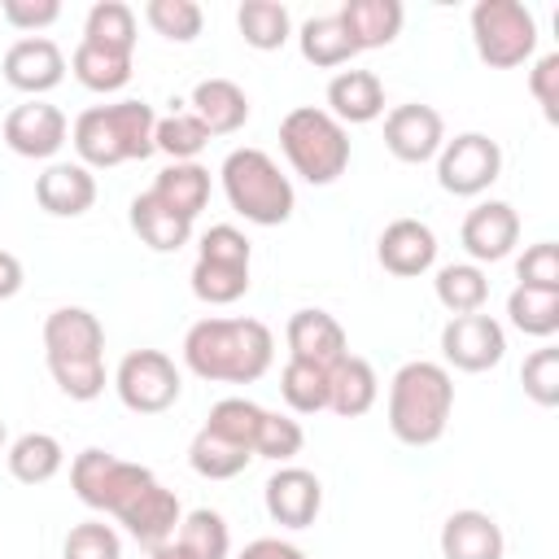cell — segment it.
Here are the masks:
<instances>
[{"instance_id": "6da1fadb", "label": "cell", "mask_w": 559, "mask_h": 559, "mask_svg": "<svg viewBox=\"0 0 559 559\" xmlns=\"http://www.w3.org/2000/svg\"><path fill=\"white\" fill-rule=\"evenodd\" d=\"M183 362L201 380L253 384L275 362V336L262 319H201L183 332Z\"/></svg>"}, {"instance_id": "7a4b0ae2", "label": "cell", "mask_w": 559, "mask_h": 559, "mask_svg": "<svg viewBox=\"0 0 559 559\" xmlns=\"http://www.w3.org/2000/svg\"><path fill=\"white\" fill-rule=\"evenodd\" d=\"M454 411V380L441 362L411 358L389 380V432L402 445H437Z\"/></svg>"}, {"instance_id": "3957f363", "label": "cell", "mask_w": 559, "mask_h": 559, "mask_svg": "<svg viewBox=\"0 0 559 559\" xmlns=\"http://www.w3.org/2000/svg\"><path fill=\"white\" fill-rule=\"evenodd\" d=\"M153 127L157 114L144 100H114V105H92L74 118L70 144L87 170H109L122 162H144L153 148Z\"/></svg>"}, {"instance_id": "277c9868", "label": "cell", "mask_w": 559, "mask_h": 559, "mask_svg": "<svg viewBox=\"0 0 559 559\" xmlns=\"http://www.w3.org/2000/svg\"><path fill=\"white\" fill-rule=\"evenodd\" d=\"M218 179H223V192H227V205L245 218V223H258V227H280L293 218V183L288 175L275 166L271 153L245 144V148H231L218 166Z\"/></svg>"}, {"instance_id": "5b68a950", "label": "cell", "mask_w": 559, "mask_h": 559, "mask_svg": "<svg viewBox=\"0 0 559 559\" xmlns=\"http://www.w3.org/2000/svg\"><path fill=\"white\" fill-rule=\"evenodd\" d=\"M280 148H284L288 166L314 188L336 183L349 166V131L328 109H314V105H297L284 114Z\"/></svg>"}, {"instance_id": "8992f818", "label": "cell", "mask_w": 559, "mask_h": 559, "mask_svg": "<svg viewBox=\"0 0 559 559\" xmlns=\"http://www.w3.org/2000/svg\"><path fill=\"white\" fill-rule=\"evenodd\" d=\"M472 44H476V57L493 70L524 66L537 48V17L520 0H476Z\"/></svg>"}, {"instance_id": "52a82bcc", "label": "cell", "mask_w": 559, "mask_h": 559, "mask_svg": "<svg viewBox=\"0 0 559 559\" xmlns=\"http://www.w3.org/2000/svg\"><path fill=\"white\" fill-rule=\"evenodd\" d=\"M148 480H157V476L144 463H127V459H118V454H109L100 445L79 450L74 463H70V489H74V498L83 507H92V511H105V515H118Z\"/></svg>"}, {"instance_id": "ba28073f", "label": "cell", "mask_w": 559, "mask_h": 559, "mask_svg": "<svg viewBox=\"0 0 559 559\" xmlns=\"http://www.w3.org/2000/svg\"><path fill=\"white\" fill-rule=\"evenodd\" d=\"M114 389H118V402L135 415H162L179 402L183 393V376L175 367L170 354L162 349H131L118 371H114Z\"/></svg>"}, {"instance_id": "9c48e42d", "label": "cell", "mask_w": 559, "mask_h": 559, "mask_svg": "<svg viewBox=\"0 0 559 559\" xmlns=\"http://www.w3.org/2000/svg\"><path fill=\"white\" fill-rule=\"evenodd\" d=\"M502 175V148L485 131H463L437 153V183L450 197H480Z\"/></svg>"}, {"instance_id": "30bf717a", "label": "cell", "mask_w": 559, "mask_h": 559, "mask_svg": "<svg viewBox=\"0 0 559 559\" xmlns=\"http://www.w3.org/2000/svg\"><path fill=\"white\" fill-rule=\"evenodd\" d=\"M441 354L450 367L459 371H489L502 362L507 354V332L493 314H450V323L441 328Z\"/></svg>"}, {"instance_id": "8fae6325", "label": "cell", "mask_w": 559, "mask_h": 559, "mask_svg": "<svg viewBox=\"0 0 559 559\" xmlns=\"http://www.w3.org/2000/svg\"><path fill=\"white\" fill-rule=\"evenodd\" d=\"M70 135V122L57 105L48 100H22L4 114V144L17 153V157H31V162H48L61 153Z\"/></svg>"}, {"instance_id": "7c38bea8", "label": "cell", "mask_w": 559, "mask_h": 559, "mask_svg": "<svg viewBox=\"0 0 559 559\" xmlns=\"http://www.w3.org/2000/svg\"><path fill=\"white\" fill-rule=\"evenodd\" d=\"M445 144V122L432 105H393L384 114V148L406 162V166H419V162H432Z\"/></svg>"}, {"instance_id": "4fadbf2b", "label": "cell", "mask_w": 559, "mask_h": 559, "mask_svg": "<svg viewBox=\"0 0 559 559\" xmlns=\"http://www.w3.org/2000/svg\"><path fill=\"white\" fill-rule=\"evenodd\" d=\"M262 502H266V515L280 528H310L323 511V485H319L314 472L288 463L262 485Z\"/></svg>"}, {"instance_id": "5bb4252c", "label": "cell", "mask_w": 559, "mask_h": 559, "mask_svg": "<svg viewBox=\"0 0 559 559\" xmlns=\"http://www.w3.org/2000/svg\"><path fill=\"white\" fill-rule=\"evenodd\" d=\"M0 70H4V83L9 87H17L31 100H39L44 92H52L66 79V52L52 39H44V35H26V39L9 44Z\"/></svg>"}, {"instance_id": "9a60e30c", "label": "cell", "mask_w": 559, "mask_h": 559, "mask_svg": "<svg viewBox=\"0 0 559 559\" xmlns=\"http://www.w3.org/2000/svg\"><path fill=\"white\" fill-rule=\"evenodd\" d=\"M284 341H288V358L314 362V367H323V371H332V367L349 354L345 328H341L328 310H319V306L297 310V314L288 319V328H284Z\"/></svg>"}, {"instance_id": "2e32d148", "label": "cell", "mask_w": 559, "mask_h": 559, "mask_svg": "<svg viewBox=\"0 0 559 559\" xmlns=\"http://www.w3.org/2000/svg\"><path fill=\"white\" fill-rule=\"evenodd\" d=\"M44 358L74 362V358H105V328L83 306H57L44 319Z\"/></svg>"}, {"instance_id": "e0dca14e", "label": "cell", "mask_w": 559, "mask_h": 559, "mask_svg": "<svg viewBox=\"0 0 559 559\" xmlns=\"http://www.w3.org/2000/svg\"><path fill=\"white\" fill-rule=\"evenodd\" d=\"M376 258H380V266L389 275L415 280V275L432 271V262H437V236L419 218H393L380 231V240H376Z\"/></svg>"}, {"instance_id": "ac0fdd59", "label": "cell", "mask_w": 559, "mask_h": 559, "mask_svg": "<svg viewBox=\"0 0 559 559\" xmlns=\"http://www.w3.org/2000/svg\"><path fill=\"white\" fill-rule=\"evenodd\" d=\"M140 546H162V542H170L175 537V528H179V520H183V507H179V498H175V489H166L162 480H148L118 515H114Z\"/></svg>"}, {"instance_id": "d6986e66", "label": "cell", "mask_w": 559, "mask_h": 559, "mask_svg": "<svg viewBox=\"0 0 559 559\" xmlns=\"http://www.w3.org/2000/svg\"><path fill=\"white\" fill-rule=\"evenodd\" d=\"M459 240L472 262H502L520 240V214L507 201H480L476 210H467Z\"/></svg>"}, {"instance_id": "ffe728a7", "label": "cell", "mask_w": 559, "mask_h": 559, "mask_svg": "<svg viewBox=\"0 0 559 559\" xmlns=\"http://www.w3.org/2000/svg\"><path fill=\"white\" fill-rule=\"evenodd\" d=\"M35 201L52 218H79L96 205V175L83 162H48L35 179Z\"/></svg>"}, {"instance_id": "44dd1931", "label": "cell", "mask_w": 559, "mask_h": 559, "mask_svg": "<svg viewBox=\"0 0 559 559\" xmlns=\"http://www.w3.org/2000/svg\"><path fill=\"white\" fill-rule=\"evenodd\" d=\"M507 537L489 511L463 507L441 524V559H502Z\"/></svg>"}, {"instance_id": "7402d4cb", "label": "cell", "mask_w": 559, "mask_h": 559, "mask_svg": "<svg viewBox=\"0 0 559 559\" xmlns=\"http://www.w3.org/2000/svg\"><path fill=\"white\" fill-rule=\"evenodd\" d=\"M328 114L341 127H362L384 114V83L371 70H341L328 83Z\"/></svg>"}, {"instance_id": "603a6c76", "label": "cell", "mask_w": 559, "mask_h": 559, "mask_svg": "<svg viewBox=\"0 0 559 559\" xmlns=\"http://www.w3.org/2000/svg\"><path fill=\"white\" fill-rule=\"evenodd\" d=\"M188 109L201 118L210 135H231L249 122V96L231 79H201L188 96Z\"/></svg>"}, {"instance_id": "cb8c5ba5", "label": "cell", "mask_w": 559, "mask_h": 559, "mask_svg": "<svg viewBox=\"0 0 559 559\" xmlns=\"http://www.w3.org/2000/svg\"><path fill=\"white\" fill-rule=\"evenodd\" d=\"M341 26L349 35V44L362 52V48H384L402 35V17L406 9L397 0H345L341 4Z\"/></svg>"}, {"instance_id": "d4e9b609", "label": "cell", "mask_w": 559, "mask_h": 559, "mask_svg": "<svg viewBox=\"0 0 559 559\" xmlns=\"http://www.w3.org/2000/svg\"><path fill=\"white\" fill-rule=\"evenodd\" d=\"M380 397V380L376 367L358 354H345L332 371H328V411H336L341 419H358L376 406Z\"/></svg>"}, {"instance_id": "484cf974", "label": "cell", "mask_w": 559, "mask_h": 559, "mask_svg": "<svg viewBox=\"0 0 559 559\" xmlns=\"http://www.w3.org/2000/svg\"><path fill=\"white\" fill-rule=\"evenodd\" d=\"M131 231L140 236V245H148L153 253H175L192 240V223L175 210H166L153 192H140L131 201Z\"/></svg>"}, {"instance_id": "4316f807", "label": "cell", "mask_w": 559, "mask_h": 559, "mask_svg": "<svg viewBox=\"0 0 559 559\" xmlns=\"http://www.w3.org/2000/svg\"><path fill=\"white\" fill-rule=\"evenodd\" d=\"M166 210H175V214H183L188 223H197V214L205 210V201H210V170L201 166V162H170L157 179H153V188H148Z\"/></svg>"}, {"instance_id": "83f0119b", "label": "cell", "mask_w": 559, "mask_h": 559, "mask_svg": "<svg viewBox=\"0 0 559 559\" xmlns=\"http://www.w3.org/2000/svg\"><path fill=\"white\" fill-rule=\"evenodd\" d=\"M4 459H9L13 480H22V485H48L66 467V450L52 432H22Z\"/></svg>"}, {"instance_id": "f1b7e54d", "label": "cell", "mask_w": 559, "mask_h": 559, "mask_svg": "<svg viewBox=\"0 0 559 559\" xmlns=\"http://www.w3.org/2000/svg\"><path fill=\"white\" fill-rule=\"evenodd\" d=\"M70 74H74L87 92H100V96H105V92H122V87L131 83V57L79 39V48H74V57H70Z\"/></svg>"}, {"instance_id": "f546056e", "label": "cell", "mask_w": 559, "mask_h": 559, "mask_svg": "<svg viewBox=\"0 0 559 559\" xmlns=\"http://www.w3.org/2000/svg\"><path fill=\"white\" fill-rule=\"evenodd\" d=\"M507 319L515 332L524 336H555L559 332V288H528V284H515L511 297H507Z\"/></svg>"}, {"instance_id": "4dcf8cb0", "label": "cell", "mask_w": 559, "mask_h": 559, "mask_svg": "<svg viewBox=\"0 0 559 559\" xmlns=\"http://www.w3.org/2000/svg\"><path fill=\"white\" fill-rule=\"evenodd\" d=\"M236 26H240V39L258 52H275L293 35V17L280 0H245L236 9Z\"/></svg>"}, {"instance_id": "1f68e13d", "label": "cell", "mask_w": 559, "mask_h": 559, "mask_svg": "<svg viewBox=\"0 0 559 559\" xmlns=\"http://www.w3.org/2000/svg\"><path fill=\"white\" fill-rule=\"evenodd\" d=\"M297 48H301V57H306L310 66H319V70H336V66H345V61L358 52V48L349 44V35H345V26H341L336 13L306 17L301 31H297Z\"/></svg>"}, {"instance_id": "d6a6232c", "label": "cell", "mask_w": 559, "mask_h": 559, "mask_svg": "<svg viewBox=\"0 0 559 559\" xmlns=\"http://www.w3.org/2000/svg\"><path fill=\"white\" fill-rule=\"evenodd\" d=\"M432 293L450 314H476L489 301V280L476 262H450V266L437 271Z\"/></svg>"}, {"instance_id": "836d02e7", "label": "cell", "mask_w": 559, "mask_h": 559, "mask_svg": "<svg viewBox=\"0 0 559 559\" xmlns=\"http://www.w3.org/2000/svg\"><path fill=\"white\" fill-rule=\"evenodd\" d=\"M188 463H192V472L205 476V480H231V476H240V472L253 463V454H249L245 445H236V441H227V437L201 428V432L192 437V445H188Z\"/></svg>"}, {"instance_id": "e575fe53", "label": "cell", "mask_w": 559, "mask_h": 559, "mask_svg": "<svg viewBox=\"0 0 559 559\" xmlns=\"http://www.w3.org/2000/svg\"><path fill=\"white\" fill-rule=\"evenodd\" d=\"M83 39L131 57V52H135V9L122 4V0H96V4L87 9Z\"/></svg>"}, {"instance_id": "d590c367", "label": "cell", "mask_w": 559, "mask_h": 559, "mask_svg": "<svg viewBox=\"0 0 559 559\" xmlns=\"http://www.w3.org/2000/svg\"><path fill=\"white\" fill-rule=\"evenodd\" d=\"M192 293L197 301L205 306H231L249 293V266L245 262H210V258H197L192 262Z\"/></svg>"}, {"instance_id": "8d00e7d4", "label": "cell", "mask_w": 559, "mask_h": 559, "mask_svg": "<svg viewBox=\"0 0 559 559\" xmlns=\"http://www.w3.org/2000/svg\"><path fill=\"white\" fill-rule=\"evenodd\" d=\"M175 542H179L192 559H227V550H231L227 520H223L218 511H210V507L188 511V515L179 520V528H175Z\"/></svg>"}, {"instance_id": "74e56055", "label": "cell", "mask_w": 559, "mask_h": 559, "mask_svg": "<svg viewBox=\"0 0 559 559\" xmlns=\"http://www.w3.org/2000/svg\"><path fill=\"white\" fill-rule=\"evenodd\" d=\"M280 397L288 402V411L297 415H319L328 411V371L314 362H297L288 358L280 371Z\"/></svg>"}, {"instance_id": "f35d334b", "label": "cell", "mask_w": 559, "mask_h": 559, "mask_svg": "<svg viewBox=\"0 0 559 559\" xmlns=\"http://www.w3.org/2000/svg\"><path fill=\"white\" fill-rule=\"evenodd\" d=\"M205 144H210V131L201 127V118L192 109H175V114L157 118V127H153V148L166 153L170 162H192Z\"/></svg>"}, {"instance_id": "ab89813d", "label": "cell", "mask_w": 559, "mask_h": 559, "mask_svg": "<svg viewBox=\"0 0 559 559\" xmlns=\"http://www.w3.org/2000/svg\"><path fill=\"white\" fill-rule=\"evenodd\" d=\"M262 415H266V406H258L249 397H223V402L210 406V419L201 428H210V432H218V437H227V441H236L253 454V437H258Z\"/></svg>"}, {"instance_id": "60d3db41", "label": "cell", "mask_w": 559, "mask_h": 559, "mask_svg": "<svg viewBox=\"0 0 559 559\" xmlns=\"http://www.w3.org/2000/svg\"><path fill=\"white\" fill-rule=\"evenodd\" d=\"M144 22L170 44H192L201 35V26H205V13H201L197 0H148L144 4Z\"/></svg>"}, {"instance_id": "b9f144b4", "label": "cell", "mask_w": 559, "mask_h": 559, "mask_svg": "<svg viewBox=\"0 0 559 559\" xmlns=\"http://www.w3.org/2000/svg\"><path fill=\"white\" fill-rule=\"evenodd\" d=\"M306 445V432L293 415H280V411H266L262 424H258V437H253V459H271V463H288L297 459Z\"/></svg>"}, {"instance_id": "7bdbcfd3", "label": "cell", "mask_w": 559, "mask_h": 559, "mask_svg": "<svg viewBox=\"0 0 559 559\" xmlns=\"http://www.w3.org/2000/svg\"><path fill=\"white\" fill-rule=\"evenodd\" d=\"M61 559H122V542L114 533V524L105 520H83L66 533L61 542Z\"/></svg>"}, {"instance_id": "ee69618b", "label": "cell", "mask_w": 559, "mask_h": 559, "mask_svg": "<svg viewBox=\"0 0 559 559\" xmlns=\"http://www.w3.org/2000/svg\"><path fill=\"white\" fill-rule=\"evenodd\" d=\"M57 389L70 402H92L105 393V358H74V362H48Z\"/></svg>"}, {"instance_id": "f6af8a7d", "label": "cell", "mask_w": 559, "mask_h": 559, "mask_svg": "<svg viewBox=\"0 0 559 559\" xmlns=\"http://www.w3.org/2000/svg\"><path fill=\"white\" fill-rule=\"evenodd\" d=\"M520 384L537 406H559V349L555 345L533 349L520 367Z\"/></svg>"}, {"instance_id": "bcb514c9", "label": "cell", "mask_w": 559, "mask_h": 559, "mask_svg": "<svg viewBox=\"0 0 559 559\" xmlns=\"http://www.w3.org/2000/svg\"><path fill=\"white\" fill-rule=\"evenodd\" d=\"M515 280L528 288H559V245L555 240L528 245L524 258L515 262Z\"/></svg>"}, {"instance_id": "7dc6e473", "label": "cell", "mask_w": 559, "mask_h": 559, "mask_svg": "<svg viewBox=\"0 0 559 559\" xmlns=\"http://www.w3.org/2000/svg\"><path fill=\"white\" fill-rule=\"evenodd\" d=\"M197 258H210V262H245V266H249L253 249H249V240H245L240 227H231V223H214V227L201 236Z\"/></svg>"}, {"instance_id": "c3c4849f", "label": "cell", "mask_w": 559, "mask_h": 559, "mask_svg": "<svg viewBox=\"0 0 559 559\" xmlns=\"http://www.w3.org/2000/svg\"><path fill=\"white\" fill-rule=\"evenodd\" d=\"M528 92L533 100L542 105V118L546 122H559V52H546L533 61L528 70Z\"/></svg>"}, {"instance_id": "681fc988", "label": "cell", "mask_w": 559, "mask_h": 559, "mask_svg": "<svg viewBox=\"0 0 559 559\" xmlns=\"http://www.w3.org/2000/svg\"><path fill=\"white\" fill-rule=\"evenodd\" d=\"M0 17L13 31L35 35V31H44V26H52L61 17V4L57 0H0Z\"/></svg>"}, {"instance_id": "f907efd6", "label": "cell", "mask_w": 559, "mask_h": 559, "mask_svg": "<svg viewBox=\"0 0 559 559\" xmlns=\"http://www.w3.org/2000/svg\"><path fill=\"white\" fill-rule=\"evenodd\" d=\"M236 559H306V550L284 537H253Z\"/></svg>"}, {"instance_id": "816d5d0a", "label": "cell", "mask_w": 559, "mask_h": 559, "mask_svg": "<svg viewBox=\"0 0 559 559\" xmlns=\"http://www.w3.org/2000/svg\"><path fill=\"white\" fill-rule=\"evenodd\" d=\"M22 262L9 253V249H0V301H9V297H17L22 293Z\"/></svg>"}, {"instance_id": "f5cc1de1", "label": "cell", "mask_w": 559, "mask_h": 559, "mask_svg": "<svg viewBox=\"0 0 559 559\" xmlns=\"http://www.w3.org/2000/svg\"><path fill=\"white\" fill-rule=\"evenodd\" d=\"M148 559H192V555H188V550H183V546H179V542L170 537V542L153 546V550H148Z\"/></svg>"}, {"instance_id": "db71d44e", "label": "cell", "mask_w": 559, "mask_h": 559, "mask_svg": "<svg viewBox=\"0 0 559 559\" xmlns=\"http://www.w3.org/2000/svg\"><path fill=\"white\" fill-rule=\"evenodd\" d=\"M4 441H9V432H4V419H0V450H4Z\"/></svg>"}]
</instances>
